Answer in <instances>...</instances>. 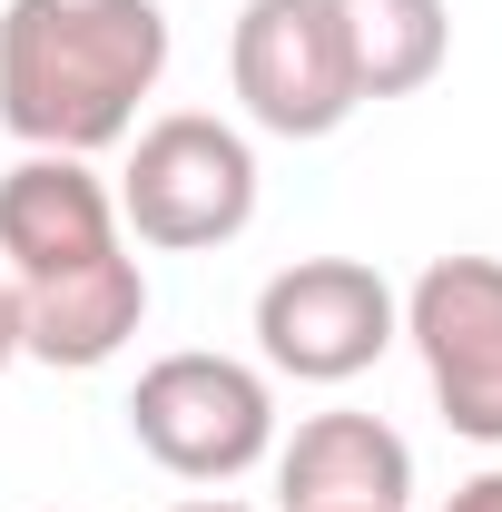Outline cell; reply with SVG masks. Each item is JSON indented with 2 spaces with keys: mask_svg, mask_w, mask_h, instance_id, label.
Instances as JSON below:
<instances>
[{
  "mask_svg": "<svg viewBox=\"0 0 502 512\" xmlns=\"http://www.w3.org/2000/svg\"><path fill=\"white\" fill-rule=\"evenodd\" d=\"M0 276L20 296V355L69 375L109 365L148 325V266L128 256L119 197L109 178H89V158L30 148L0 178Z\"/></svg>",
  "mask_w": 502,
  "mask_h": 512,
  "instance_id": "cell-1",
  "label": "cell"
},
{
  "mask_svg": "<svg viewBox=\"0 0 502 512\" xmlns=\"http://www.w3.org/2000/svg\"><path fill=\"white\" fill-rule=\"evenodd\" d=\"M168 79L158 0H10L0 10V128L50 158H99Z\"/></svg>",
  "mask_w": 502,
  "mask_h": 512,
  "instance_id": "cell-2",
  "label": "cell"
},
{
  "mask_svg": "<svg viewBox=\"0 0 502 512\" xmlns=\"http://www.w3.org/2000/svg\"><path fill=\"white\" fill-rule=\"evenodd\" d=\"M119 227L158 256H207L227 237H247L256 217V148L247 128L207 119V109H168L128 138L119 168Z\"/></svg>",
  "mask_w": 502,
  "mask_h": 512,
  "instance_id": "cell-3",
  "label": "cell"
},
{
  "mask_svg": "<svg viewBox=\"0 0 502 512\" xmlns=\"http://www.w3.org/2000/svg\"><path fill=\"white\" fill-rule=\"evenodd\" d=\"M128 434H138V453L158 473H178V483H237V473H256L276 453V394H266L256 365L188 345V355H158L138 375Z\"/></svg>",
  "mask_w": 502,
  "mask_h": 512,
  "instance_id": "cell-4",
  "label": "cell"
},
{
  "mask_svg": "<svg viewBox=\"0 0 502 512\" xmlns=\"http://www.w3.org/2000/svg\"><path fill=\"white\" fill-rule=\"evenodd\" d=\"M404 335V296L365 256H296L256 286V345L296 384H355Z\"/></svg>",
  "mask_w": 502,
  "mask_h": 512,
  "instance_id": "cell-5",
  "label": "cell"
},
{
  "mask_svg": "<svg viewBox=\"0 0 502 512\" xmlns=\"http://www.w3.org/2000/svg\"><path fill=\"white\" fill-rule=\"evenodd\" d=\"M227 79L266 138H335L365 109L325 0H247L227 30Z\"/></svg>",
  "mask_w": 502,
  "mask_h": 512,
  "instance_id": "cell-6",
  "label": "cell"
},
{
  "mask_svg": "<svg viewBox=\"0 0 502 512\" xmlns=\"http://www.w3.org/2000/svg\"><path fill=\"white\" fill-rule=\"evenodd\" d=\"M404 335L443 424L463 444H502V256H434L404 286Z\"/></svg>",
  "mask_w": 502,
  "mask_h": 512,
  "instance_id": "cell-7",
  "label": "cell"
},
{
  "mask_svg": "<svg viewBox=\"0 0 502 512\" xmlns=\"http://www.w3.org/2000/svg\"><path fill=\"white\" fill-rule=\"evenodd\" d=\"M414 444L384 414H306L276 444V512H404Z\"/></svg>",
  "mask_w": 502,
  "mask_h": 512,
  "instance_id": "cell-8",
  "label": "cell"
},
{
  "mask_svg": "<svg viewBox=\"0 0 502 512\" xmlns=\"http://www.w3.org/2000/svg\"><path fill=\"white\" fill-rule=\"evenodd\" d=\"M335 40L355 69V99H414L453 60V10L443 0H325Z\"/></svg>",
  "mask_w": 502,
  "mask_h": 512,
  "instance_id": "cell-9",
  "label": "cell"
},
{
  "mask_svg": "<svg viewBox=\"0 0 502 512\" xmlns=\"http://www.w3.org/2000/svg\"><path fill=\"white\" fill-rule=\"evenodd\" d=\"M443 512H502V463H493V473H473V483H463Z\"/></svg>",
  "mask_w": 502,
  "mask_h": 512,
  "instance_id": "cell-10",
  "label": "cell"
},
{
  "mask_svg": "<svg viewBox=\"0 0 502 512\" xmlns=\"http://www.w3.org/2000/svg\"><path fill=\"white\" fill-rule=\"evenodd\" d=\"M20 365V296H10V276H0V375Z\"/></svg>",
  "mask_w": 502,
  "mask_h": 512,
  "instance_id": "cell-11",
  "label": "cell"
},
{
  "mask_svg": "<svg viewBox=\"0 0 502 512\" xmlns=\"http://www.w3.org/2000/svg\"><path fill=\"white\" fill-rule=\"evenodd\" d=\"M178 512H247V503H178Z\"/></svg>",
  "mask_w": 502,
  "mask_h": 512,
  "instance_id": "cell-12",
  "label": "cell"
}]
</instances>
